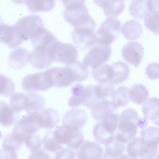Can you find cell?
Masks as SVG:
<instances>
[{
	"instance_id": "d6986e66",
	"label": "cell",
	"mask_w": 159,
	"mask_h": 159,
	"mask_svg": "<svg viewBox=\"0 0 159 159\" xmlns=\"http://www.w3.org/2000/svg\"><path fill=\"white\" fill-rule=\"evenodd\" d=\"M0 40L11 48L16 47L24 41L17 33L14 25L3 22L0 24Z\"/></svg>"
},
{
	"instance_id": "44dd1931",
	"label": "cell",
	"mask_w": 159,
	"mask_h": 159,
	"mask_svg": "<svg viewBox=\"0 0 159 159\" xmlns=\"http://www.w3.org/2000/svg\"><path fill=\"white\" fill-rule=\"evenodd\" d=\"M94 2L102 8L107 17L116 18L125 8L123 0H94Z\"/></svg>"
},
{
	"instance_id": "f6af8a7d",
	"label": "cell",
	"mask_w": 159,
	"mask_h": 159,
	"mask_svg": "<svg viewBox=\"0 0 159 159\" xmlns=\"http://www.w3.org/2000/svg\"><path fill=\"white\" fill-rule=\"evenodd\" d=\"M149 12L153 11H159V0H147Z\"/></svg>"
},
{
	"instance_id": "4fadbf2b",
	"label": "cell",
	"mask_w": 159,
	"mask_h": 159,
	"mask_svg": "<svg viewBox=\"0 0 159 159\" xmlns=\"http://www.w3.org/2000/svg\"><path fill=\"white\" fill-rule=\"evenodd\" d=\"M52 50L54 61L69 65L76 61L78 50L72 44L62 42L57 39L53 45Z\"/></svg>"
},
{
	"instance_id": "e575fe53",
	"label": "cell",
	"mask_w": 159,
	"mask_h": 159,
	"mask_svg": "<svg viewBox=\"0 0 159 159\" xmlns=\"http://www.w3.org/2000/svg\"><path fill=\"white\" fill-rule=\"evenodd\" d=\"M144 19L145 27L154 34L159 35V11L148 12Z\"/></svg>"
},
{
	"instance_id": "2e32d148",
	"label": "cell",
	"mask_w": 159,
	"mask_h": 159,
	"mask_svg": "<svg viewBox=\"0 0 159 159\" xmlns=\"http://www.w3.org/2000/svg\"><path fill=\"white\" fill-rule=\"evenodd\" d=\"M144 48L139 42L134 41L127 42L122 49V56L128 63L138 67L143 57Z\"/></svg>"
},
{
	"instance_id": "ac0fdd59",
	"label": "cell",
	"mask_w": 159,
	"mask_h": 159,
	"mask_svg": "<svg viewBox=\"0 0 159 159\" xmlns=\"http://www.w3.org/2000/svg\"><path fill=\"white\" fill-rule=\"evenodd\" d=\"M87 113L83 109L73 108L67 111L64 115L62 124L76 129H80L86 123Z\"/></svg>"
},
{
	"instance_id": "74e56055",
	"label": "cell",
	"mask_w": 159,
	"mask_h": 159,
	"mask_svg": "<svg viewBox=\"0 0 159 159\" xmlns=\"http://www.w3.org/2000/svg\"><path fill=\"white\" fill-rule=\"evenodd\" d=\"M23 143L11 132L4 138L2 148L16 151L19 149Z\"/></svg>"
},
{
	"instance_id": "f35d334b",
	"label": "cell",
	"mask_w": 159,
	"mask_h": 159,
	"mask_svg": "<svg viewBox=\"0 0 159 159\" xmlns=\"http://www.w3.org/2000/svg\"><path fill=\"white\" fill-rule=\"evenodd\" d=\"M15 89L13 81L3 75H1V94L8 96L12 94Z\"/></svg>"
},
{
	"instance_id": "603a6c76",
	"label": "cell",
	"mask_w": 159,
	"mask_h": 159,
	"mask_svg": "<svg viewBox=\"0 0 159 159\" xmlns=\"http://www.w3.org/2000/svg\"><path fill=\"white\" fill-rule=\"evenodd\" d=\"M125 148V144L119 141L114 135L105 144V152L103 159H119L123 154Z\"/></svg>"
},
{
	"instance_id": "6da1fadb",
	"label": "cell",
	"mask_w": 159,
	"mask_h": 159,
	"mask_svg": "<svg viewBox=\"0 0 159 159\" xmlns=\"http://www.w3.org/2000/svg\"><path fill=\"white\" fill-rule=\"evenodd\" d=\"M47 69L52 78L53 86L59 88L85 80L89 75L88 67L79 61L64 67H53Z\"/></svg>"
},
{
	"instance_id": "b9f144b4",
	"label": "cell",
	"mask_w": 159,
	"mask_h": 159,
	"mask_svg": "<svg viewBox=\"0 0 159 159\" xmlns=\"http://www.w3.org/2000/svg\"><path fill=\"white\" fill-rule=\"evenodd\" d=\"M75 154L71 149L62 148L56 152L54 159H75Z\"/></svg>"
},
{
	"instance_id": "ffe728a7",
	"label": "cell",
	"mask_w": 159,
	"mask_h": 159,
	"mask_svg": "<svg viewBox=\"0 0 159 159\" xmlns=\"http://www.w3.org/2000/svg\"><path fill=\"white\" fill-rule=\"evenodd\" d=\"M30 60V52L25 48L19 47L10 53L8 61L11 67L19 69L25 66Z\"/></svg>"
},
{
	"instance_id": "d6a6232c",
	"label": "cell",
	"mask_w": 159,
	"mask_h": 159,
	"mask_svg": "<svg viewBox=\"0 0 159 159\" xmlns=\"http://www.w3.org/2000/svg\"><path fill=\"white\" fill-rule=\"evenodd\" d=\"M129 11L134 18H144L149 12L147 0H133L130 4Z\"/></svg>"
},
{
	"instance_id": "e0dca14e",
	"label": "cell",
	"mask_w": 159,
	"mask_h": 159,
	"mask_svg": "<svg viewBox=\"0 0 159 159\" xmlns=\"http://www.w3.org/2000/svg\"><path fill=\"white\" fill-rule=\"evenodd\" d=\"M102 148L97 143L85 140L75 151L77 159H103Z\"/></svg>"
},
{
	"instance_id": "60d3db41",
	"label": "cell",
	"mask_w": 159,
	"mask_h": 159,
	"mask_svg": "<svg viewBox=\"0 0 159 159\" xmlns=\"http://www.w3.org/2000/svg\"><path fill=\"white\" fill-rule=\"evenodd\" d=\"M146 74L151 80L159 79V64L157 62L149 63L146 68Z\"/></svg>"
},
{
	"instance_id": "4dcf8cb0",
	"label": "cell",
	"mask_w": 159,
	"mask_h": 159,
	"mask_svg": "<svg viewBox=\"0 0 159 159\" xmlns=\"http://www.w3.org/2000/svg\"><path fill=\"white\" fill-rule=\"evenodd\" d=\"M71 91L72 95L68 100V104L71 107H77L84 99L85 87L80 83H77L72 87Z\"/></svg>"
},
{
	"instance_id": "4316f807",
	"label": "cell",
	"mask_w": 159,
	"mask_h": 159,
	"mask_svg": "<svg viewBox=\"0 0 159 159\" xmlns=\"http://www.w3.org/2000/svg\"><path fill=\"white\" fill-rule=\"evenodd\" d=\"M93 77L98 83L109 82L113 76V69L111 65L103 64L92 69Z\"/></svg>"
},
{
	"instance_id": "52a82bcc",
	"label": "cell",
	"mask_w": 159,
	"mask_h": 159,
	"mask_svg": "<svg viewBox=\"0 0 159 159\" xmlns=\"http://www.w3.org/2000/svg\"><path fill=\"white\" fill-rule=\"evenodd\" d=\"M119 117V114L114 112L95 124L93 134L97 141L105 145L114 137L117 128Z\"/></svg>"
},
{
	"instance_id": "5bb4252c",
	"label": "cell",
	"mask_w": 159,
	"mask_h": 159,
	"mask_svg": "<svg viewBox=\"0 0 159 159\" xmlns=\"http://www.w3.org/2000/svg\"><path fill=\"white\" fill-rule=\"evenodd\" d=\"M42 121L40 110L30 112L17 121L13 129L30 135L42 128Z\"/></svg>"
},
{
	"instance_id": "f1b7e54d",
	"label": "cell",
	"mask_w": 159,
	"mask_h": 159,
	"mask_svg": "<svg viewBox=\"0 0 159 159\" xmlns=\"http://www.w3.org/2000/svg\"><path fill=\"white\" fill-rule=\"evenodd\" d=\"M42 117V128L50 129L53 128L60 120L57 111L52 108H48L40 110Z\"/></svg>"
},
{
	"instance_id": "ee69618b",
	"label": "cell",
	"mask_w": 159,
	"mask_h": 159,
	"mask_svg": "<svg viewBox=\"0 0 159 159\" xmlns=\"http://www.w3.org/2000/svg\"><path fill=\"white\" fill-rule=\"evenodd\" d=\"M0 159H17L15 151L2 148L0 150Z\"/></svg>"
},
{
	"instance_id": "7a4b0ae2",
	"label": "cell",
	"mask_w": 159,
	"mask_h": 159,
	"mask_svg": "<svg viewBox=\"0 0 159 159\" xmlns=\"http://www.w3.org/2000/svg\"><path fill=\"white\" fill-rule=\"evenodd\" d=\"M148 124V119L144 117L140 118L135 110L126 109L119 116L117 130L115 136L121 143H128L135 137L137 128H144Z\"/></svg>"
},
{
	"instance_id": "30bf717a",
	"label": "cell",
	"mask_w": 159,
	"mask_h": 159,
	"mask_svg": "<svg viewBox=\"0 0 159 159\" xmlns=\"http://www.w3.org/2000/svg\"><path fill=\"white\" fill-rule=\"evenodd\" d=\"M53 134L60 143L66 144L73 149H78L84 141V136L80 129H75L64 124L53 130Z\"/></svg>"
},
{
	"instance_id": "1f68e13d",
	"label": "cell",
	"mask_w": 159,
	"mask_h": 159,
	"mask_svg": "<svg viewBox=\"0 0 159 159\" xmlns=\"http://www.w3.org/2000/svg\"><path fill=\"white\" fill-rule=\"evenodd\" d=\"M115 90L114 84L109 82L98 83L93 86L94 93L98 101L111 97Z\"/></svg>"
},
{
	"instance_id": "8992f818",
	"label": "cell",
	"mask_w": 159,
	"mask_h": 159,
	"mask_svg": "<svg viewBox=\"0 0 159 159\" xmlns=\"http://www.w3.org/2000/svg\"><path fill=\"white\" fill-rule=\"evenodd\" d=\"M10 103L16 111L19 112L24 110L29 113L41 110L45 105V101L43 96L38 94L17 93L11 96Z\"/></svg>"
},
{
	"instance_id": "8d00e7d4",
	"label": "cell",
	"mask_w": 159,
	"mask_h": 159,
	"mask_svg": "<svg viewBox=\"0 0 159 159\" xmlns=\"http://www.w3.org/2000/svg\"><path fill=\"white\" fill-rule=\"evenodd\" d=\"M42 144L44 148L50 152H56L61 148L62 144L56 140L53 136V131L47 132L42 140Z\"/></svg>"
},
{
	"instance_id": "f546056e",
	"label": "cell",
	"mask_w": 159,
	"mask_h": 159,
	"mask_svg": "<svg viewBox=\"0 0 159 159\" xmlns=\"http://www.w3.org/2000/svg\"><path fill=\"white\" fill-rule=\"evenodd\" d=\"M128 88L125 86H120L116 90L111 96V103L117 110L119 107H124L129 102Z\"/></svg>"
},
{
	"instance_id": "d4e9b609",
	"label": "cell",
	"mask_w": 159,
	"mask_h": 159,
	"mask_svg": "<svg viewBox=\"0 0 159 159\" xmlns=\"http://www.w3.org/2000/svg\"><path fill=\"white\" fill-rule=\"evenodd\" d=\"M113 71V76L109 82L114 84H117L125 81L130 73L129 66L125 62L118 61L111 64Z\"/></svg>"
},
{
	"instance_id": "484cf974",
	"label": "cell",
	"mask_w": 159,
	"mask_h": 159,
	"mask_svg": "<svg viewBox=\"0 0 159 159\" xmlns=\"http://www.w3.org/2000/svg\"><path fill=\"white\" fill-rule=\"evenodd\" d=\"M0 104L1 124L4 126L11 125L17 119L19 112L3 101H1Z\"/></svg>"
},
{
	"instance_id": "8fae6325",
	"label": "cell",
	"mask_w": 159,
	"mask_h": 159,
	"mask_svg": "<svg viewBox=\"0 0 159 159\" xmlns=\"http://www.w3.org/2000/svg\"><path fill=\"white\" fill-rule=\"evenodd\" d=\"M21 86L25 91L31 92L47 90L53 86L52 77L46 70L43 72L28 75L23 79Z\"/></svg>"
},
{
	"instance_id": "836d02e7",
	"label": "cell",
	"mask_w": 159,
	"mask_h": 159,
	"mask_svg": "<svg viewBox=\"0 0 159 159\" xmlns=\"http://www.w3.org/2000/svg\"><path fill=\"white\" fill-rule=\"evenodd\" d=\"M25 3L32 12L48 11L51 10L55 4L54 0H25Z\"/></svg>"
},
{
	"instance_id": "ba28073f",
	"label": "cell",
	"mask_w": 159,
	"mask_h": 159,
	"mask_svg": "<svg viewBox=\"0 0 159 159\" xmlns=\"http://www.w3.org/2000/svg\"><path fill=\"white\" fill-rule=\"evenodd\" d=\"M13 25L17 33L24 41L31 40L44 28L41 18L37 15L22 17Z\"/></svg>"
},
{
	"instance_id": "7bdbcfd3",
	"label": "cell",
	"mask_w": 159,
	"mask_h": 159,
	"mask_svg": "<svg viewBox=\"0 0 159 159\" xmlns=\"http://www.w3.org/2000/svg\"><path fill=\"white\" fill-rule=\"evenodd\" d=\"M44 148H42L33 152L28 159H54L52 156Z\"/></svg>"
},
{
	"instance_id": "bcb514c9",
	"label": "cell",
	"mask_w": 159,
	"mask_h": 159,
	"mask_svg": "<svg viewBox=\"0 0 159 159\" xmlns=\"http://www.w3.org/2000/svg\"><path fill=\"white\" fill-rule=\"evenodd\" d=\"M149 119L154 124L159 126V108L154 113Z\"/></svg>"
},
{
	"instance_id": "9c48e42d",
	"label": "cell",
	"mask_w": 159,
	"mask_h": 159,
	"mask_svg": "<svg viewBox=\"0 0 159 159\" xmlns=\"http://www.w3.org/2000/svg\"><path fill=\"white\" fill-rule=\"evenodd\" d=\"M121 26V22L116 18L107 17L95 32L96 43L105 46L110 45L120 34Z\"/></svg>"
},
{
	"instance_id": "9a60e30c",
	"label": "cell",
	"mask_w": 159,
	"mask_h": 159,
	"mask_svg": "<svg viewBox=\"0 0 159 159\" xmlns=\"http://www.w3.org/2000/svg\"><path fill=\"white\" fill-rule=\"evenodd\" d=\"M95 30L88 28H75L71 32L72 40L82 50L88 49L97 43Z\"/></svg>"
},
{
	"instance_id": "5b68a950",
	"label": "cell",
	"mask_w": 159,
	"mask_h": 159,
	"mask_svg": "<svg viewBox=\"0 0 159 159\" xmlns=\"http://www.w3.org/2000/svg\"><path fill=\"white\" fill-rule=\"evenodd\" d=\"M57 39L52 36L42 37L32 43L30 62L34 68L42 69L48 67L54 61L52 54V45Z\"/></svg>"
},
{
	"instance_id": "ab89813d",
	"label": "cell",
	"mask_w": 159,
	"mask_h": 159,
	"mask_svg": "<svg viewBox=\"0 0 159 159\" xmlns=\"http://www.w3.org/2000/svg\"><path fill=\"white\" fill-rule=\"evenodd\" d=\"M25 143L26 147L33 152L40 149L42 140L39 136L33 134L26 140Z\"/></svg>"
},
{
	"instance_id": "c3c4849f",
	"label": "cell",
	"mask_w": 159,
	"mask_h": 159,
	"mask_svg": "<svg viewBox=\"0 0 159 159\" xmlns=\"http://www.w3.org/2000/svg\"><path fill=\"white\" fill-rule=\"evenodd\" d=\"M155 159H159V152L157 156H156Z\"/></svg>"
},
{
	"instance_id": "83f0119b",
	"label": "cell",
	"mask_w": 159,
	"mask_h": 159,
	"mask_svg": "<svg viewBox=\"0 0 159 159\" xmlns=\"http://www.w3.org/2000/svg\"><path fill=\"white\" fill-rule=\"evenodd\" d=\"M128 95L129 99L134 103L140 105L148 97L149 92L143 85L135 84L128 89Z\"/></svg>"
},
{
	"instance_id": "7dc6e473",
	"label": "cell",
	"mask_w": 159,
	"mask_h": 159,
	"mask_svg": "<svg viewBox=\"0 0 159 159\" xmlns=\"http://www.w3.org/2000/svg\"><path fill=\"white\" fill-rule=\"evenodd\" d=\"M119 159H139L138 157L133 156L128 154H123L119 158Z\"/></svg>"
},
{
	"instance_id": "d590c367",
	"label": "cell",
	"mask_w": 159,
	"mask_h": 159,
	"mask_svg": "<svg viewBox=\"0 0 159 159\" xmlns=\"http://www.w3.org/2000/svg\"><path fill=\"white\" fill-rule=\"evenodd\" d=\"M159 108V98L153 97L148 98L143 103L142 111L144 117L149 119L154 113Z\"/></svg>"
},
{
	"instance_id": "7c38bea8",
	"label": "cell",
	"mask_w": 159,
	"mask_h": 159,
	"mask_svg": "<svg viewBox=\"0 0 159 159\" xmlns=\"http://www.w3.org/2000/svg\"><path fill=\"white\" fill-rule=\"evenodd\" d=\"M111 52L110 45L105 46L96 43L85 55L83 64L92 69L96 68L108 61Z\"/></svg>"
},
{
	"instance_id": "3957f363",
	"label": "cell",
	"mask_w": 159,
	"mask_h": 159,
	"mask_svg": "<svg viewBox=\"0 0 159 159\" xmlns=\"http://www.w3.org/2000/svg\"><path fill=\"white\" fill-rule=\"evenodd\" d=\"M65 20L74 28H89L95 29V22L89 14L85 0H62Z\"/></svg>"
},
{
	"instance_id": "cb8c5ba5",
	"label": "cell",
	"mask_w": 159,
	"mask_h": 159,
	"mask_svg": "<svg viewBox=\"0 0 159 159\" xmlns=\"http://www.w3.org/2000/svg\"><path fill=\"white\" fill-rule=\"evenodd\" d=\"M142 26L138 21L129 20L123 25L121 32L125 39L129 40H135L140 36L143 32Z\"/></svg>"
},
{
	"instance_id": "7402d4cb",
	"label": "cell",
	"mask_w": 159,
	"mask_h": 159,
	"mask_svg": "<svg viewBox=\"0 0 159 159\" xmlns=\"http://www.w3.org/2000/svg\"><path fill=\"white\" fill-rule=\"evenodd\" d=\"M116 110L112 105L111 101L107 99L98 101L91 108L92 116L96 121L101 120L106 116Z\"/></svg>"
},
{
	"instance_id": "277c9868",
	"label": "cell",
	"mask_w": 159,
	"mask_h": 159,
	"mask_svg": "<svg viewBox=\"0 0 159 159\" xmlns=\"http://www.w3.org/2000/svg\"><path fill=\"white\" fill-rule=\"evenodd\" d=\"M134 140L136 154L141 159H154L158 148L159 129L150 126L144 129Z\"/></svg>"
}]
</instances>
